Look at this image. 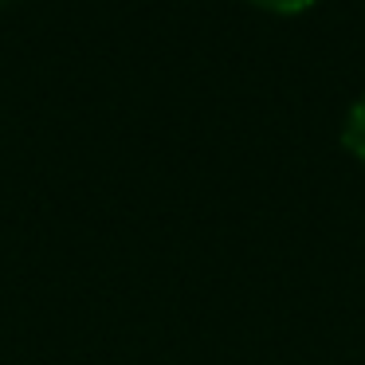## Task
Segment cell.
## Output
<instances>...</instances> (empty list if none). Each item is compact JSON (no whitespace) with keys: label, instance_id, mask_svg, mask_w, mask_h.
Returning <instances> with one entry per match:
<instances>
[{"label":"cell","instance_id":"1","mask_svg":"<svg viewBox=\"0 0 365 365\" xmlns=\"http://www.w3.org/2000/svg\"><path fill=\"white\" fill-rule=\"evenodd\" d=\"M341 145H346L354 158L365 161V95L349 106L346 122H341Z\"/></svg>","mask_w":365,"mask_h":365},{"label":"cell","instance_id":"2","mask_svg":"<svg viewBox=\"0 0 365 365\" xmlns=\"http://www.w3.org/2000/svg\"><path fill=\"white\" fill-rule=\"evenodd\" d=\"M255 9H267V12H279V16H291V12H307L314 0H252Z\"/></svg>","mask_w":365,"mask_h":365},{"label":"cell","instance_id":"3","mask_svg":"<svg viewBox=\"0 0 365 365\" xmlns=\"http://www.w3.org/2000/svg\"><path fill=\"white\" fill-rule=\"evenodd\" d=\"M0 4H9V0H0Z\"/></svg>","mask_w":365,"mask_h":365}]
</instances>
